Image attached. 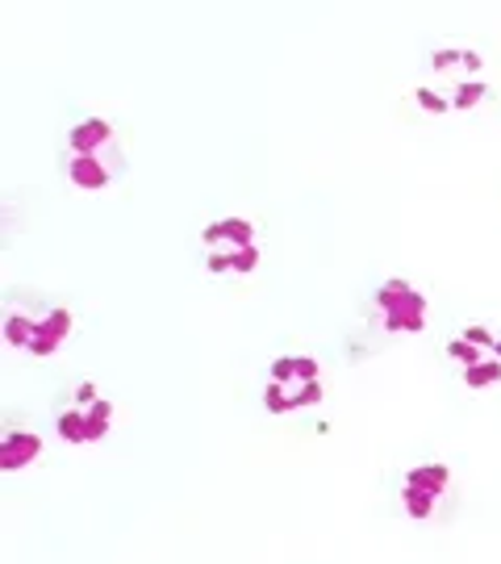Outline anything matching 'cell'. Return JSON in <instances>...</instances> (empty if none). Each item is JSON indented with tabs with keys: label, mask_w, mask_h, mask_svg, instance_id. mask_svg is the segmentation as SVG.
<instances>
[{
	"label": "cell",
	"mask_w": 501,
	"mask_h": 564,
	"mask_svg": "<svg viewBox=\"0 0 501 564\" xmlns=\"http://www.w3.org/2000/svg\"><path fill=\"white\" fill-rule=\"evenodd\" d=\"M451 494V468L443 460L414 464L405 477H401V506L414 523H431L439 514V506Z\"/></svg>",
	"instance_id": "9c48e42d"
},
{
	"label": "cell",
	"mask_w": 501,
	"mask_h": 564,
	"mask_svg": "<svg viewBox=\"0 0 501 564\" xmlns=\"http://www.w3.org/2000/svg\"><path fill=\"white\" fill-rule=\"evenodd\" d=\"M126 172V147H121L113 121L80 118L63 139V176L76 193H100Z\"/></svg>",
	"instance_id": "3957f363"
},
{
	"label": "cell",
	"mask_w": 501,
	"mask_h": 564,
	"mask_svg": "<svg viewBox=\"0 0 501 564\" xmlns=\"http://www.w3.org/2000/svg\"><path fill=\"white\" fill-rule=\"evenodd\" d=\"M447 360L456 364L468 393H484L501 384V335L493 326H464L456 339H447Z\"/></svg>",
	"instance_id": "52a82bcc"
},
{
	"label": "cell",
	"mask_w": 501,
	"mask_h": 564,
	"mask_svg": "<svg viewBox=\"0 0 501 564\" xmlns=\"http://www.w3.org/2000/svg\"><path fill=\"white\" fill-rule=\"evenodd\" d=\"M200 256L214 276H251L260 268V230L251 218H218L200 230Z\"/></svg>",
	"instance_id": "5b68a950"
},
{
	"label": "cell",
	"mask_w": 501,
	"mask_h": 564,
	"mask_svg": "<svg viewBox=\"0 0 501 564\" xmlns=\"http://www.w3.org/2000/svg\"><path fill=\"white\" fill-rule=\"evenodd\" d=\"M113 414H118L113 398L97 381H76L72 389H63V398L55 402V431H59L63 444L92 447L100 440H109Z\"/></svg>",
	"instance_id": "277c9868"
},
{
	"label": "cell",
	"mask_w": 501,
	"mask_h": 564,
	"mask_svg": "<svg viewBox=\"0 0 501 564\" xmlns=\"http://www.w3.org/2000/svg\"><path fill=\"white\" fill-rule=\"evenodd\" d=\"M42 452H46V444H42V435L34 426H25V423L4 426V435H0V468H4V473H21V468L39 464Z\"/></svg>",
	"instance_id": "30bf717a"
},
{
	"label": "cell",
	"mask_w": 501,
	"mask_h": 564,
	"mask_svg": "<svg viewBox=\"0 0 501 564\" xmlns=\"http://www.w3.org/2000/svg\"><path fill=\"white\" fill-rule=\"evenodd\" d=\"M489 93L484 59L468 46H439L431 51V59L422 63V76L414 84V101L426 113H468L477 109Z\"/></svg>",
	"instance_id": "6da1fadb"
},
{
	"label": "cell",
	"mask_w": 501,
	"mask_h": 564,
	"mask_svg": "<svg viewBox=\"0 0 501 564\" xmlns=\"http://www.w3.org/2000/svg\"><path fill=\"white\" fill-rule=\"evenodd\" d=\"M372 318L389 335H422L426 318H431V302H426V293L414 281L389 276L372 293Z\"/></svg>",
	"instance_id": "ba28073f"
},
{
	"label": "cell",
	"mask_w": 501,
	"mask_h": 564,
	"mask_svg": "<svg viewBox=\"0 0 501 564\" xmlns=\"http://www.w3.org/2000/svg\"><path fill=\"white\" fill-rule=\"evenodd\" d=\"M0 326H4L9 347H18L21 356L51 360L76 335V314L55 297H46V293H13L4 302Z\"/></svg>",
	"instance_id": "7a4b0ae2"
},
{
	"label": "cell",
	"mask_w": 501,
	"mask_h": 564,
	"mask_svg": "<svg viewBox=\"0 0 501 564\" xmlns=\"http://www.w3.org/2000/svg\"><path fill=\"white\" fill-rule=\"evenodd\" d=\"M326 398L322 368L314 356H281L263 377V405L268 414H297Z\"/></svg>",
	"instance_id": "8992f818"
}]
</instances>
